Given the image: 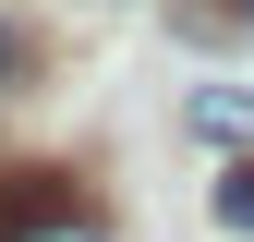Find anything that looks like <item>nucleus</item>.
Masks as SVG:
<instances>
[{
  "label": "nucleus",
  "instance_id": "obj_1",
  "mask_svg": "<svg viewBox=\"0 0 254 242\" xmlns=\"http://www.w3.org/2000/svg\"><path fill=\"white\" fill-rule=\"evenodd\" d=\"M0 242H109V218L61 170H0Z\"/></svg>",
  "mask_w": 254,
  "mask_h": 242
},
{
  "label": "nucleus",
  "instance_id": "obj_3",
  "mask_svg": "<svg viewBox=\"0 0 254 242\" xmlns=\"http://www.w3.org/2000/svg\"><path fill=\"white\" fill-rule=\"evenodd\" d=\"M206 206H218V230H242V242H254V158L218 170V194H206Z\"/></svg>",
  "mask_w": 254,
  "mask_h": 242
},
{
  "label": "nucleus",
  "instance_id": "obj_5",
  "mask_svg": "<svg viewBox=\"0 0 254 242\" xmlns=\"http://www.w3.org/2000/svg\"><path fill=\"white\" fill-rule=\"evenodd\" d=\"M206 12H218V24H254V0H206Z\"/></svg>",
  "mask_w": 254,
  "mask_h": 242
},
{
  "label": "nucleus",
  "instance_id": "obj_4",
  "mask_svg": "<svg viewBox=\"0 0 254 242\" xmlns=\"http://www.w3.org/2000/svg\"><path fill=\"white\" fill-rule=\"evenodd\" d=\"M24 73H37V37H24V24L0 12V97H24Z\"/></svg>",
  "mask_w": 254,
  "mask_h": 242
},
{
  "label": "nucleus",
  "instance_id": "obj_2",
  "mask_svg": "<svg viewBox=\"0 0 254 242\" xmlns=\"http://www.w3.org/2000/svg\"><path fill=\"white\" fill-rule=\"evenodd\" d=\"M182 121H194L206 145H242V133H254V85H206V97L182 109Z\"/></svg>",
  "mask_w": 254,
  "mask_h": 242
}]
</instances>
